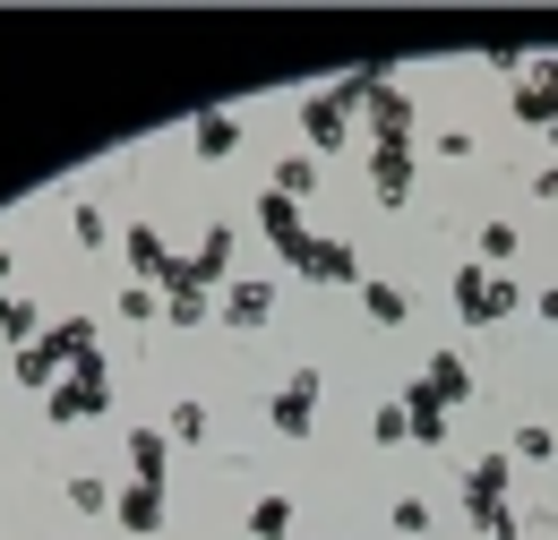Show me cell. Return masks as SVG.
I'll list each match as a JSON object with an SVG mask.
<instances>
[{
	"instance_id": "obj_1",
	"label": "cell",
	"mask_w": 558,
	"mask_h": 540,
	"mask_svg": "<svg viewBox=\"0 0 558 540\" xmlns=\"http://www.w3.org/2000/svg\"><path fill=\"white\" fill-rule=\"evenodd\" d=\"M507 480H515V455H473L456 472V498H464V524L482 540H524V515L507 506Z\"/></svg>"
},
{
	"instance_id": "obj_2",
	"label": "cell",
	"mask_w": 558,
	"mask_h": 540,
	"mask_svg": "<svg viewBox=\"0 0 558 540\" xmlns=\"http://www.w3.org/2000/svg\"><path fill=\"white\" fill-rule=\"evenodd\" d=\"M447 300H456V318L482 335V327H507L515 309H524V292H515V274H498V267H456V283H447Z\"/></svg>"
},
{
	"instance_id": "obj_3",
	"label": "cell",
	"mask_w": 558,
	"mask_h": 540,
	"mask_svg": "<svg viewBox=\"0 0 558 540\" xmlns=\"http://www.w3.org/2000/svg\"><path fill=\"white\" fill-rule=\"evenodd\" d=\"M104 412H112V360H86V369H70V378L44 395V420H52V429L104 420Z\"/></svg>"
},
{
	"instance_id": "obj_4",
	"label": "cell",
	"mask_w": 558,
	"mask_h": 540,
	"mask_svg": "<svg viewBox=\"0 0 558 540\" xmlns=\"http://www.w3.org/2000/svg\"><path fill=\"white\" fill-rule=\"evenodd\" d=\"M283 274H301V283H318V292H361V283H369L361 249L336 241V232H310V241H301V258H292Z\"/></svg>"
},
{
	"instance_id": "obj_5",
	"label": "cell",
	"mask_w": 558,
	"mask_h": 540,
	"mask_svg": "<svg viewBox=\"0 0 558 540\" xmlns=\"http://www.w3.org/2000/svg\"><path fill=\"white\" fill-rule=\"evenodd\" d=\"M361 172H369V198L387 206V214H404L413 189H421V137H404V146H369Z\"/></svg>"
},
{
	"instance_id": "obj_6",
	"label": "cell",
	"mask_w": 558,
	"mask_h": 540,
	"mask_svg": "<svg viewBox=\"0 0 558 540\" xmlns=\"http://www.w3.org/2000/svg\"><path fill=\"white\" fill-rule=\"evenodd\" d=\"M507 112H515V130H558V61L550 52H533V61L515 69V86H507Z\"/></svg>"
},
{
	"instance_id": "obj_7",
	"label": "cell",
	"mask_w": 558,
	"mask_h": 540,
	"mask_svg": "<svg viewBox=\"0 0 558 540\" xmlns=\"http://www.w3.org/2000/svg\"><path fill=\"white\" fill-rule=\"evenodd\" d=\"M121 267H130V283H155V292H172V283H181V249H172V241H163V223H130V232H121Z\"/></svg>"
},
{
	"instance_id": "obj_8",
	"label": "cell",
	"mask_w": 558,
	"mask_h": 540,
	"mask_svg": "<svg viewBox=\"0 0 558 540\" xmlns=\"http://www.w3.org/2000/svg\"><path fill=\"white\" fill-rule=\"evenodd\" d=\"M276 300H283V283H276V274H232V283L215 292V318H223L232 335H258V327L276 318Z\"/></svg>"
},
{
	"instance_id": "obj_9",
	"label": "cell",
	"mask_w": 558,
	"mask_h": 540,
	"mask_svg": "<svg viewBox=\"0 0 558 540\" xmlns=\"http://www.w3.org/2000/svg\"><path fill=\"white\" fill-rule=\"evenodd\" d=\"M318 386H327V378H318V369L301 360V369L283 378L276 395H267V429H276V438H292V446H301V438L318 429Z\"/></svg>"
},
{
	"instance_id": "obj_10",
	"label": "cell",
	"mask_w": 558,
	"mask_h": 540,
	"mask_svg": "<svg viewBox=\"0 0 558 540\" xmlns=\"http://www.w3.org/2000/svg\"><path fill=\"white\" fill-rule=\"evenodd\" d=\"M232 249H241V232H232V223H207V232L181 249V283H190V292H223V283H232ZM181 283H172V292H181Z\"/></svg>"
},
{
	"instance_id": "obj_11",
	"label": "cell",
	"mask_w": 558,
	"mask_h": 540,
	"mask_svg": "<svg viewBox=\"0 0 558 540\" xmlns=\"http://www.w3.org/2000/svg\"><path fill=\"white\" fill-rule=\"evenodd\" d=\"M361 130H369V146H404V137L421 130V103H413V86L404 77H387L369 103H361Z\"/></svg>"
},
{
	"instance_id": "obj_12",
	"label": "cell",
	"mask_w": 558,
	"mask_h": 540,
	"mask_svg": "<svg viewBox=\"0 0 558 540\" xmlns=\"http://www.w3.org/2000/svg\"><path fill=\"white\" fill-rule=\"evenodd\" d=\"M352 121H361V112H344V103H336L327 86H318V95H301V146H310L318 163H327V155H344V146H352Z\"/></svg>"
},
{
	"instance_id": "obj_13",
	"label": "cell",
	"mask_w": 558,
	"mask_h": 540,
	"mask_svg": "<svg viewBox=\"0 0 558 540\" xmlns=\"http://www.w3.org/2000/svg\"><path fill=\"white\" fill-rule=\"evenodd\" d=\"M421 386H429L447 412H464L473 395H482V378H473V360H464V352H429V360H421Z\"/></svg>"
},
{
	"instance_id": "obj_14",
	"label": "cell",
	"mask_w": 558,
	"mask_h": 540,
	"mask_svg": "<svg viewBox=\"0 0 558 540\" xmlns=\"http://www.w3.org/2000/svg\"><path fill=\"white\" fill-rule=\"evenodd\" d=\"M163 515H172V506H163V489L121 480V498H112V524H121L130 540H155V532H163Z\"/></svg>"
},
{
	"instance_id": "obj_15",
	"label": "cell",
	"mask_w": 558,
	"mask_h": 540,
	"mask_svg": "<svg viewBox=\"0 0 558 540\" xmlns=\"http://www.w3.org/2000/svg\"><path fill=\"white\" fill-rule=\"evenodd\" d=\"M258 232L276 241V258L292 267V258H301V241H310V214H301L292 198H276V189H258Z\"/></svg>"
},
{
	"instance_id": "obj_16",
	"label": "cell",
	"mask_w": 558,
	"mask_h": 540,
	"mask_svg": "<svg viewBox=\"0 0 558 540\" xmlns=\"http://www.w3.org/2000/svg\"><path fill=\"white\" fill-rule=\"evenodd\" d=\"M121 455H130V480L163 489V472H172V438H163V420H138V429L121 438Z\"/></svg>"
},
{
	"instance_id": "obj_17",
	"label": "cell",
	"mask_w": 558,
	"mask_h": 540,
	"mask_svg": "<svg viewBox=\"0 0 558 540\" xmlns=\"http://www.w3.org/2000/svg\"><path fill=\"white\" fill-rule=\"evenodd\" d=\"M396 404H404V420H413V446H421V455H438V446H447V429H456V412L438 404L421 378L404 386V395H396Z\"/></svg>"
},
{
	"instance_id": "obj_18",
	"label": "cell",
	"mask_w": 558,
	"mask_h": 540,
	"mask_svg": "<svg viewBox=\"0 0 558 540\" xmlns=\"http://www.w3.org/2000/svg\"><path fill=\"white\" fill-rule=\"evenodd\" d=\"M190 155L198 163H232L241 155V112H198L190 121Z\"/></svg>"
},
{
	"instance_id": "obj_19",
	"label": "cell",
	"mask_w": 558,
	"mask_h": 540,
	"mask_svg": "<svg viewBox=\"0 0 558 540\" xmlns=\"http://www.w3.org/2000/svg\"><path fill=\"white\" fill-rule=\"evenodd\" d=\"M318 172H327V163H318L310 146H292V155H276L267 189H276V198H292V206H310V198H318Z\"/></svg>"
},
{
	"instance_id": "obj_20",
	"label": "cell",
	"mask_w": 558,
	"mask_h": 540,
	"mask_svg": "<svg viewBox=\"0 0 558 540\" xmlns=\"http://www.w3.org/2000/svg\"><path fill=\"white\" fill-rule=\"evenodd\" d=\"M361 318H369L378 335H396V327L413 318V292H404V283H387V274H369V283H361Z\"/></svg>"
},
{
	"instance_id": "obj_21",
	"label": "cell",
	"mask_w": 558,
	"mask_h": 540,
	"mask_svg": "<svg viewBox=\"0 0 558 540\" xmlns=\"http://www.w3.org/2000/svg\"><path fill=\"white\" fill-rule=\"evenodd\" d=\"M9 378H17V386H26V395H52V386H61V378H70V369H61V360H52V343L35 335V343H26V352H9Z\"/></svg>"
},
{
	"instance_id": "obj_22",
	"label": "cell",
	"mask_w": 558,
	"mask_h": 540,
	"mask_svg": "<svg viewBox=\"0 0 558 540\" xmlns=\"http://www.w3.org/2000/svg\"><path fill=\"white\" fill-rule=\"evenodd\" d=\"M292 524H301V506H292L283 489L250 498V515H241V532H250V540H292Z\"/></svg>"
},
{
	"instance_id": "obj_23",
	"label": "cell",
	"mask_w": 558,
	"mask_h": 540,
	"mask_svg": "<svg viewBox=\"0 0 558 540\" xmlns=\"http://www.w3.org/2000/svg\"><path fill=\"white\" fill-rule=\"evenodd\" d=\"M473 258L507 274V267H515V258H524V232H515L507 214H482V232H473Z\"/></svg>"
},
{
	"instance_id": "obj_24",
	"label": "cell",
	"mask_w": 558,
	"mask_h": 540,
	"mask_svg": "<svg viewBox=\"0 0 558 540\" xmlns=\"http://www.w3.org/2000/svg\"><path fill=\"white\" fill-rule=\"evenodd\" d=\"M44 327H52V318H44L26 292H9V300H0V343H9V352H26V343L44 335Z\"/></svg>"
},
{
	"instance_id": "obj_25",
	"label": "cell",
	"mask_w": 558,
	"mask_h": 540,
	"mask_svg": "<svg viewBox=\"0 0 558 540\" xmlns=\"http://www.w3.org/2000/svg\"><path fill=\"white\" fill-rule=\"evenodd\" d=\"M163 438H172V446H207V438H215V412L198 404V395H181V404L163 412Z\"/></svg>"
},
{
	"instance_id": "obj_26",
	"label": "cell",
	"mask_w": 558,
	"mask_h": 540,
	"mask_svg": "<svg viewBox=\"0 0 558 540\" xmlns=\"http://www.w3.org/2000/svg\"><path fill=\"white\" fill-rule=\"evenodd\" d=\"M387 532H396V540H429V532H438V506H429L421 489H404V498L387 506Z\"/></svg>"
},
{
	"instance_id": "obj_27",
	"label": "cell",
	"mask_w": 558,
	"mask_h": 540,
	"mask_svg": "<svg viewBox=\"0 0 558 540\" xmlns=\"http://www.w3.org/2000/svg\"><path fill=\"white\" fill-rule=\"evenodd\" d=\"M207 318H215V292H190V283H181V292H163V327H181V335H198Z\"/></svg>"
},
{
	"instance_id": "obj_28",
	"label": "cell",
	"mask_w": 558,
	"mask_h": 540,
	"mask_svg": "<svg viewBox=\"0 0 558 540\" xmlns=\"http://www.w3.org/2000/svg\"><path fill=\"white\" fill-rule=\"evenodd\" d=\"M507 455H515V464H533V472H542V464H558V429H550V420H524V429H515V438H507Z\"/></svg>"
},
{
	"instance_id": "obj_29",
	"label": "cell",
	"mask_w": 558,
	"mask_h": 540,
	"mask_svg": "<svg viewBox=\"0 0 558 540\" xmlns=\"http://www.w3.org/2000/svg\"><path fill=\"white\" fill-rule=\"evenodd\" d=\"M112 318H130V327H163V292H155V283H121V292H112Z\"/></svg>"
},
{
	"instance_id": "obj_30",
	"label": "cell",
	"mask_w": 558,
	"mask_h": 540,
	"mask_svg": "<svg viewBox=\"0 0 558 540\" xmlns=\"http://www.w3.org/2000/svg\"><path fill=\"white\" fill-rule=\"evenodd\" d=\"M61 498H70L77 515H112V498H121V489H112V480H95V472H70V480H61Z\"/></svg>"
},
{
	"instance_id": "obj_31",
	"label": "cell",
	"mask_w": 558,
	"mask_h": 540,
	"mask_svg": "<svg viewBox=\"0 0 558 540\" xmlns=\"http://www.w3.org/2000/svg\"><path fill=\"white\" fill-rule=\"evenodd\" d=\"M369 446H387V455H404V446H413V420H404V404H378V412H369Z\"/></svg>"
},
{
	"instance_id": "obj_32",
	"label": "cell",
	"mask_w": 558,
	"mask_h": 540,
	"mask_svg": "<svg viewBox=\"0 0 558 540\" xmlns=\"http://www.w3.org/2000/svg\"><path fill=\"white\" fill-rule=\"evenodd\" d=\"M70 241H77V249H104V241H112V223H104V206H86V198L70 206Z\"/></svg>"
},
{
	"instance_id": "obj_33",
	"label": "cell",
	"mask_w": 558,
	"mask_h": 540,
	"mask_svg": "<svg viewBox=\"0 0 558 540\" xmlns=\"http://www.w3.org/2000/svg\"><path fill=\"white\" fill-rule=\"evenodd\" d=\"M429 155H438V163H473L482 137H473V130H438V137H429Z\"/></svg>"
},
{
	"instance_id": "obj_34",
	"label": "cell",
	"mask_w": 558,
	"mask_h": 540,
	"mask_svg": "<svg viewBox=\"0 0 558 540\" xmlns=\"http://www.w3.org/2000/svg\"><path fill=\"white\" fill-rule=\"evenodd\" d=\"M524 189H533V198H542V206H558V163H542V172H533Z\"/></svg>"
},
{
	"instance_id": "obj_35",
	"label": "cell",
	"mask_w": 558,
	"mask_h": 540,
	"mask_svg": "<svg viewBox=\"0 0 558 540\" xmlns=\"http://www.w3.org/2000/svg\"><path fill=\"white\" fill-rule=\"evenodd\" d=\"M533 309H542V327H550V335H558V283H550V292H542V300H533Z\"/></svg>"
},
{
	"instance_id": "obj_36",
	"label": "cell",
	"mask_w": 558,
	"mask_h": 540,
	"mask_svg": "<svg viewBox=\"0 0 558 540\" xmlns=\"http://www.w3.org/2000/svg\"><path fill=\"white\" fill-rule=\"evenodd\" d=\"M9 274H17V258H9V249H0V300H9Z\"/></svg>"
},
{
	"instance_id": "obj_37",
	"label": "cell",
	"mask_w": 558,
	"mask_h": 540,
	"mask_svg": "<svg viewBox=\"0 0 558 540\" xmlns=\"http://www.w3.org/2000/svg\"><path fill=\"white\" fill-rule=\"evenodd\" d=\"M550 163H558V130H550Z\"/></svg>"
},
{
	"instance_id": "obj_38",
	"label": "cell",
	"mask_w": 558,
	"mask_h": 540,
	"mask_svg": "<svg viewBox=\"0 0 558 540\" xmlns=\"http://www.w3.org/2000/svg\"><path fill=\"white\" fill-rule=\"evenodd\" d=\"M550 540H558V532H550Z\"/></svg>"
}]
</instances>
